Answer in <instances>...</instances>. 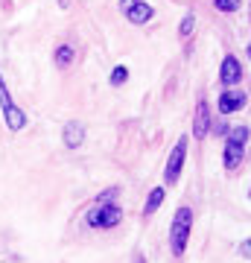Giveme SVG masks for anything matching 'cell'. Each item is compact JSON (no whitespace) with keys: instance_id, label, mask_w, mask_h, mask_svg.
<instances>
[{"instance_id":"obj_1","label":"cell","mask_w":251,"mask_h":263,"mask_svg":"<svg viewBox=\"0 0 251 263\" xmlns=\"http://www.w3.org/2000/svg\"><path fill=\"white\" fill-rule=\"evenodd\" d=\"M190 228H193V211L190 208H178L176 219H172V228H169V243H172V254H184L187 249V237H190Z\"/></svg>"},{"instance_id":"obj_2","label":"cell","mask_w":251,"mask_h":263,"mask_svg":"<svg viewBox=\"0 0 251 263\" xmlns=\"http://www.w3.org/2000/svg\"><path fill=\"white\" fill-rule=\"evenodd\" d=\"M123 211L117 205H93L88 211V226L91 228H114L120 226Z\"/></svg>"},{"instance_id":"obj_3","label":"cell","mask_w":251,"mask_h":263,"mask_svg":"<svg viewBox=\"0 0 251 263\" xmlns=\"http://www.w3.org/2000/svg\"><path fill=\"white\" fill-rule=\"evenodd\" d=\"M184 155H187V138H178L172 152H169V161H167V170H164V179L169 184H176L178 176H181V167H184Z\"/></svg>"},{"instance_id":"obj_4","label":"cell","mask_w":251,"mask_h":263,"mask_svg":"<svg viewBox=\"0 0 251 263\" xmlns=\"http://www.w3.org/2000/svg\"><path fill=\"white\" fill-rule=\"evenodd\" d=\"M219 79H222V85H240L242 82V65L237 56H225L222 59V67H219Z\"/></svg>"},{"instance_id":"obj_5","label":"cell","mask_w":251,"mask_h":263,"mask_svg":"<svg viewBox=\"0 0 251 263\" xmlns=\"http://www.w3.org/2000/svg\"><path fill=\"white\" fill-rule=\"evenodd\" d=\"M207 132H210V108H207L205 100H199L193 117V138H205Z\"/></svg>"},{"instance_id":"obj_6","label":"cell","mask_w":251,"mask_h":263,"mask_svg":"<svg viewBox=\"0 0 251 263\" xmlns=\"http://www.w3.org/2000/svg\"><path fill=\"white\" fill-rule=\"evenodd\" d=\"M245 100H248V97L242 94V91H225L216 105H219V111L222 114H234V111H240L242 105H245Z\"/></svg>"},{"instance_id":"obj_7","label":"cell","mask_w":251,"mask_h":263,"mask_svg":"<svg viewBox=\"0 0 251 263\" xmlns=\"http://www.w3.org/2000/svg\"><path fill=\"white\" fill-rule=\"evenodd\" d=\"M123 15H126V18L131 21V24H146V21H152V15H155V9H152V6H149V3H140V0H134V3H131L129 9L123 12Z\"/></svg>"},{"instance_id":"obj_8","label":"cell","mask_w":251,"mask_h":263,"mask_svg":"<svg viewBox=\"0 0 251 263\" xmlns=\"http://www.w3.org/2000/svg\"><path fill=\"white\" fill-rule=\"evenodd\" d=\"M85 143V126L82 123H67L65 126V146L67 149H76V146H82Z\"/></svg>"},{"instance_id":"obj_9","label":"cell","mask_w":251,"mask_h":263,"mask_svg":"<svg viewBox=\"0 0 251 263\" xmlns=\"http://www.w3.org/2000/svg\"><path fill=\"white\" fill-rule=\"evenodd\" d=\"M242 152H245V146H242V143H234V141H228L225 143V158H222V164L228 170H237L240 167V161H242Z\"/></svg>"},{"instance_id":"obj_10","label":"cell","mask_w":251,"mask_h":263,"mask_svg":"<svg viewBox=\"0 0 251 263\" xmlns=\"http://www.w3.org/2000/svg\"><path fill=\"white\" fill-rule=\"evenodd\" d=\"M3 117H6V126H9V132H21L24 126H27V114L21 111L18 105H12L9 111H3Z\"/></svg>"},{"instance_id":"obj_11","label":"cell","mask_w":251,"mask_h":263,"mask_svg":"<svg viewBox=\"0 0 251 263\" xmlns=\"http://www.w3.org/2000/svg\"><path fill=\"white\" fill-rule=\"evenodd\" d=\"M53 62H56L59 67H70L76 62V50L70 47V44H62V47L56 50V56H53Z\"/></svg>"},{"instance_id":"obj_12","label":"cell","mask_w":251,"mask_h":263,"mask_svg":"<svg viewBox=\"0 0 251 263\" xmlns=\"http://www.w3.org/2000/svg\"><path fill=\"white\" fill-rule=\"evenodd\" d=\"M161 202H164V190H161V187H155L152 193H149L146 205H143V216H152V214H155V211L161 208Z\"/></svg>"},{"instance_id":"obj_13","label":"cell","mask_w":251,"mask_h":263,"mask_svg":"<svg viewBox=\"0 0 251 263\" xmlns=\"http://www.w3.org/2000/svg\"><path fill=\"white\" fill-rule=\"evenodd\" d=\"M193 29H196V15H193V12H190V15H184V21H181V27H178V35H181V38H184V41H187V38H190V32H193Z\"/></svg>"},{"instance_id":"obj_14","label":"cell","mask_w":251,"mask_h":263,"mask_svg":"<svg viewBox=\"0 0 251 263\" xmlns=\"http://www.w3.org/2000/svg\"><path fill=\"white\" fill-rule=\"evenodd\" d=\"M12 94H9V88H6V79H3V76H0V108H3V111H9L12 108Z\"/></svg>"},{"instance_id":"obj_15","label":"cell","mask_w":251,"mask_h":263,"mask_svg":"<svg viewBox=\"0 0 251 263\" xmlns=\"http://www.w3.org/2000/svg\"><path fill=\"white\" fill-rule=\"evenodd\" d=\"M126 79H129V67H123V65H117L111 70V79H108V82L114 85V88H120L123 82H126Z\"/></svg>"},{"instance_id":"obj_16","label":"cell","mask_w":251,"mask_h":263,"mask_svg":"<svg viewBox=\"0 0 251 263\" xmlns=\"http://www.w3.org/2000/svg\"><path fill=\"white\" fill-rule=\"evenodd\" d=\"M228 141L242 143V146H245V141H248V126H237V129H231V132H228Z\"/></svg>"},{"instance_id":"obj_17","label":"cell","mask_w":251,"mask_h":263,"mask_svg":"<svg viewBox=\"0 0 251 263\" xmlns=\"http://www.w3.org/2000/svg\"><path fill=\"white\" fill-rule=\"evenodd\" d=\"M214 3H216V9L219 12H237L242 0H214Z\"/></svg>"},{"instance_id":"obj_18","label":"cell","mask_w":251,"mask_h":263,"mask_svg":"<svg viewBox=\"0 0 251 263\" xmlns=\"http://www.w3.org/2000/svg\"><path fill=\"white\" fill-rule=\"evenodd\" d=\"M114 199H117V187H108L105 193L96 196V205H114Z\"/></svg>"},{"instance_id":"obj_19","label":"cell","mask_w":251,"mask_h":263,"mask_svg":"<svg viewBox=\"0 0 251 263\" xmlns=\"http://www.w3.org/2000/svg\"><path fill=\"white\" fill-rule=\"evenodd\" d=\"M131 3H134V0H120V9L126 12V9H129V6H131Z\"/></svg>"}]
</instances>
